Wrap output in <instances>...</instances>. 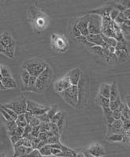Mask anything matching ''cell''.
<instances>
[{
  "instance_id": "6da1fadb",
  "label": "cell",
  "mask_w": 130,
  "mask_h": 157,
  "mask_svg": "<svg viewBox=\"0 0 130 157\" xmlns=\"http://www.w3.org/2000/svg\"><path fill=\"white\" fill-rule=\"evenodd\" d=\"M16 51V42L10 34L3 32L0 35V53L9 59H13Z\"/></svg>"
},
{
  "instance_id": "7a4b0ae2",
  "label": "cell",
  "mask_w": 130,
  "mask_h": 157,
  "mask_svg": "<svg viewBox=\"0 0 130 157\" xmlns=\"http://www.w3.org/2000/svg\"><path fill=\"white\" fill-rule=\"evenodd\" d=\"M52 75H53L52 70L51 69L49 66L47 65V67L43 71V72L40 74L39 76L37 77L34 92L41 93V92H45V90L48 88L50 83H51Z\"/></svg>"
},
{
  "instance_id": "3957f363",
  "label": "cell",
  "mask_w": 130,
  "mask_h": 157,
  "mask_svg": "<svg viewBox=\"0 0 130 157\" xmlns=\"http://www.w3.org/2000/svg\"><path fill=\"white\" fill-rule=\"evenodd\" d=\"M78 88V103L76 108H84L86 105L89 97V81L87 76H81L77 84Z\"/></svg>"
},
{
  "instance_id": "277c9868",
  "label": "cell",
  "mask_w": 130,
  "mask_h": 157,
  "mask_svg": "<svg viewBox=\"0 0 130 157\" xmlns=\"http://www.w3.org/2000/svg\"><path fill=\"white\" fill-rule=\"evenodd\" d=\"M47 67V64L45 61L39 58H34V59H30L24 63L23 69H25L30 74L31 76L38 77L43 71Z\"/></svg>"
},
{
  "instance_id": "5b68a950",
  "label": "cell",
  "mask_w": 130,
  "mask_h": 157,
  "mask_svg": "<svg viewBox=\"0 0 130 157\" xmlns=\"http://www.w3.org/2000/svg\"><path fill=\"white\" fill-rule=\"evenodd\" d=\"M64 100L72 107H76L78 103V88L77 85H71L68 88L60 92Z\"/></svg>"
},
{
  "instance_id": "8992f818",
  "label": "cell",
  "mask_w": 130,
  "mask_h": 157,
  "mask_svg": "<svg viewBox=\"0 0 130 157\" xmlns=\"http://www.w3.org/2000/svg\"><path fill=\"white\" fill-rule=\"evenodd\" d=\"M3 105L13 110L17 114L24 113L27 108V100L24 96H20L13 99L9 103L4 104Z\"/></svg>"
},
{
  "instance_id": "52a82bcc",
  "label": "cell",
  "mask_w": 130,
  "mask_h": 157,
  "mask_svg": "<svg viewBox=\"0 0 130 157\" xmlns=\"http://www.w3.org/2000/svg\"><path fill=\"white\" fill-rule=\"evenodd\" d=\"M48 109H49V107L48 106L38 104L32 100H27L26 111L29 112L30 113L33 114L34 116H38L44 113H46L48 110Z\"/></svg>"
},
{
  "instance_id": "ba28073f",
  "label": "cell",
  "mask_w": 130,
  "mask_h": 157,
  "mask_svg": "<svg viewBox=\"0 0 130 157\" xmlns=\"http://www.w3.org/2000/svg\"><path fill=\"white\" fill-rule=\"evenodd\" d=\"M88 32L89 34H101V20L100 17L96 15L89 16L88 21Z\"/></svg>"
},
{
  "instance_id": "9c48e42d",
  "label": "cell",
  "mask_w": 130,
  "mask_h": 157,
  "mask_svg": "<svg viewBox=\"0 0 130 157\" xmlns=\"http://www.w3.org/2000/svg\"><path fill=\"white\" fill-rule=\"evenodd\" d=\"M88 21H89V16H85L84 17H81L76 24V26L80 31L81 35H83V36H87V35H89Z\"/></svg>"
},
{
  "instance_id": "30bf717a",
  "label": "cell",
  "mask_w": 130,
  "mask_h": 157,
  "mask_svg": "<svg viewBox=\"0 0 130 157\" xmlns=\"http://www.w3.org/2000/svg\"><path fill=\"white\" fill-rule=\"evenodd\" d=\"M86 38H87L88 42L94 44V45H98V46H101L103 48L108 46L104 42L101 34H89V35L86 36Z\"/></svg>"
},
{
  "instance_id": "8fae6325",
  "label": "cell",
  "mask_w": 130,
  "mask_h": 157,
  "mask_svg": "<svg viewBox=\"0 0 130 157\" xmlns=\"http://www.w3.org/2000/svg\"><path fill=\"white\" fill-rule=\"evenodd\" d=\"M81 76H82V71L80 68H75L69 73H68V74L66 75V77L70 81L71 85H77Z\"/></svg>"
},
{
  "instance_id": "7c38bea8",
  "label": "cell",
  "mask_w": 130,
  "mask_h": 157,
  "mask_svg": "<svg viewBox=\"0 0 130 157\" xmlns=\"http://www.w3.org/2000/svg\"><path fill=\"white\" fill-rule=\"evenodd\" d=\"M87 150L92 156L99 157L105 155V149L99 143H94L91 145Z\"/></svg>"
},
{
  "instance_id": "4fadbf2b",
  "label": "cell",
  "mask_w": 130,
  "mask_h": 157,
  "mask_svg": "<svg viewBox=\"0 0 130 157\" xmlns=\"http://www.w3.org/2000/svg\"><path fill=\"white\" fill-rule=\"evenodd\" d=\"M70 85V81H69V78L65 76L63 78H62V79L58 80V81L55 83L54 88H55V90L57 92L60 93L61 92H62V91H64L65 89L68 88Z\"/></svg>"
},
{
  "instance_id": "5bb4252c",
  "label": "cell",
  "mask_w": 130,
  "mask_h": 157,
  "mask_svg": "<svg viewBox=\"0 0 130 157\" xmlns=\"http://www.w3.org/2000/svg\"><path fill=\"white\" fill-rule=\"evenodd\" d=\"M52 42H53L54 45H55L57 50L63 52L66 48L67 42L61 36H58V35H52Z\"/></svg>"
},
{
  "instance_id": "9a60e30c",
  "label": "cell",
  "mask_w": 130,
  "mask_h": 157,
  "mask_svg": "<svg viewBox=\"0 0 130 157\" xmlns=\"http://www.w3.org/2000/svg\"><path fill=\"white\" fill-rule=\"evenodd\" d=\"M33 150L32 147H26L24 145H20L17 148H14L13 156H23L28 155V154Z\"/></svg>"
},
{
  "instance_id": "2e32d148",
  "label": "cell",
  "mask_w": 130,
  "mask_h": 157,
  "mask_svg": "<svg viewBox=\"0 0 130 157\" xmlns=\"http://www.w3.org/2000/svg\"><path fill=\"white\" fill-rule=\"evenodd\" d=\"M121 31L126 42H129V19H126L120 25Z\"/></svg>"
},
{
  "instance_id": "e0dca14e",
  "label": "cell",
  "mask_w": 130,
  "mask_h": 157,
  "mask_svg": "<svg viewBox=\"0 0 130 157\" xmlns=\"http://www.w3.org/2000/svg\"><path fill=\"white\" fill-rule=\"evenodd\" d=\"M113 6H102L100 7L99 9L94 10L90 12V13H95L98 14V15H101L102 17H105V16H109L110 11L112 10Z\"/></svg>"
},
{
  "instance_id": "ac0fdd59",
  "label": "cell",
  "mask_w": 130,
  "mask_h": 157,
  "mask_svg": "<svg viewBox=\"0 0 130 157\" xmlns=\"http://www.w3.org/2000/svg\"><path fill=\"white\" fill-rule=\"evenodd\" d=\"M2 82L6 89H13V88H17V83L12 77L3 78L2 80Z\"/></svg>"
},
{
  "instance_id": "d6986e66",
  "label": "cell",
  "mask_w": 130,
  "mask_h": 157,
  "mask_svg": "<svg viewBox=\"0 0 130 157\" xmlns=\"http://www.w3.org/2000/svg\"><path fill=\"white\" fill-rule=\"evenodd\" d=\"M95 102L98 104V105L102 107L103 108H108L109 107L110 104V100L108 98H105V97L102 96V95H99L98 94V96L96 97V99H95Z\"/></svg>"
},
{
  "instance_id": "ffe728a7",
  "label": "cell",
  "mask_w": 130,
  "mask_h": 157,
  "mask_svg": "<svg viewBox=\"0 0 130 157\" xmlns=\"http://www.w3.org/2000/svg\"><path fill=\"white\" fill-rule=\"evenodd\" d=\"M110 90H111V85H108L107 83H102L100 86L99 93L98 94L105 97V98H109Z\"/></svg>"
},
{
  "instance_id": "44dd1931",
  "label": "cell",
  "mask_w": 130,
  "mask_h": 157,
  "mask_svg": "<svg viewBox=\"0 0 130 157\" xmlns=\"http://www.w3.org/2000/svg\"><path fill=\"white\" fill-rule=\"evenodd\" d=\"M103 113H104V117H105V120L107 125L111 124L114 120H115L113 117V115H112V110L110 109L109 107L103 108Z\"/></svg>"
},
{
  "instance_id": "7402d4cb",
  "label": "cell",
  "mask_w": 130,
  "mask_h": 157,
  "mask_svg": "<svg viewBox=\"0 0 130 157\" xmlns=\"http://www.w3.org/2000/svg\"><path fill=\"white\" fill-rule=\"evenodd\" d=\"M119 97V92H118V88L117 86V84L114 82L112 85H111V90H110V96L109 100L114 101L116 98Z\"/></svg>"
},
{
  "instance_id": "603a6c76",
  "label": "cell",
  "mask_w": 130,
  "mask_h": 157,
  "mask_svg": "<svg viewBox=\"0 0 130 157\" xmlns=\"http://www.w3.org/2000/svg\"><path fill=\"white\" fill-rule=\"evenodd\" d=\"M5 122L6 124L7 129H8L9 135H10V136H13V135H15L16 128L17 127V124H16V121L14 120H12V121H6L5 120Z\"/></svg>"
},
{
  "instance_id": "cb8c5ba5",
  "label": "cell",
  "mask_w": 130,
  "mask_h": 157,
  "mask_svg": "<svg viewBox=\"0 0 130 157\" xmlns=\"http://www.w3.org/2000/svg\"><path fill=\"white\" fill-rule=\"evenodd\" d=\"M123 134L122 133L111 134V135H110L109 136L106 138V140L110 142H122V138H123Z\"/></svg>"
},
{
  "instance_id": "d4e9b609",
  "label": "cell",
  "mask_w": 130,
  "mask_h": 157,
  "mask_svg": "<svg viewBox=\"0 0 130 157\" xmlns=\"http://www.w3.org/2000/svg\"><path fill=\"white\" fill-rule=\"evenodd\" d=\"M115 54L117 56V58H118V61L121 62V61L125 60L128 58V52L124 50H120V49H115Z\"/></svg>"
},
{
  "instance_id": "484cf974",
  "label": "cell",
  "mask_w": 130,
  "mask_h": 157,
  "mask_svg": "<svg viewBox=\"0 0 130 157\" xmlns=\"http://www.w3.org/2000/svg\"><path fill=\"white\" fill-rule=\"evenodd\" d=\"M15 121H16V124H17V125L18 127H23V128H24L26 125L28 124V123H27V121H26L24 113L18 114V115H17V120H16Z\"/></svg>"
},
{
  "instance_id": "4316f807",
  "label": "cell",
  "mask_w": 130,
  "mask_h": 157,
  "mask_svg": "<svg viewBox=\"0 0 130 157\" xmlns=\"http://www.w3.org/2000/svg\"><path fill=\"white\" fill-rule=\"evenodd\" d=\"M101 36H102L103 40H104V42H105V44H106L107 45H108V46L115 47V45H116V43H117V41L115 39V38L105 36V35H103L102 33H101Z\"/></svg>"
},
{
  "instance_id": "83f0119b",
  "label": "cell",
  "mask_w": 130,
  "mask_h": 157,
  "mask_svg": "<svg viewBox=\"0 0 130 157\" xmlns=\"http://www.w3.org/2000/svg\"><path fill=\"white\" fill-rule=\"evenodd\" d=\"M51 145L50 144H47V145H44L43 147H41L39 149L40 152H41V155H45V156H49L51 155Z\"/></svg>"
},
{
  "instance_id": "f1b7e54d",
  "label": "cell",
  "mask_w": 130,
  "mask_h": 157,
  "mask_svg": "<svg viewBox=\"0 0 130 157\" xmlns=\"http://www.w3.org/2000/svg\"><path fill=\"white\" fill-rule=\"evenodd\" d=\"M30 77H31V75H30L29 73L26 71L25 69H23L22 68V71H21V80H22V82L25 85V87L28 85Z\"/></svg>"
},
{
  "instance_id": "f546056e",
  "label": "cell",
  "mask_w": 130,
  "mask_h": 157,
  "mask_svg": "<svg viewBox=\"0 0 130 157\" xmlns=\"http://www.w3.org/2000/svg\"><path fill=\"white\" fill-rule=\"evenodd\" d=\"M122 101H121V98L120 97H118V98H116L115 100L114 101H110V104H109V108L111 110H115V109H118V107H119L120 104L122 103Z\"/></svg>"
},
{
  "instance_id": "4dcf8cb0",
  "label": "cell",
  "mask_w": 130,
  "mask_h": 157,
  "mask_svg": "<svg viewBox=\"0 0 130 157\" xmlns=\"http://www.w3.org/2000/svg\"><path fill=\"white\" fill-rule=\"evenodd\" d=\"M58 111V106H57V105H52L51 107H49L48 110L47 111V115H48V118L50 119V121H51V118L53 117V116L55 115V114Z\"/></svg>"
},
{
  "instance_id": "1f68e13d",
  "label": "cell",
  "mask_w": 130,
  "mask_h": 157,
  "mask_svg": "<svg viewBox=\"0 0 130 157\" xmlns=\"http://www.w3.org/2000/svg\"><path fill=\"white\" fill-rule=\"evenodd\" d=\"M115 49H120V50L128 52L127 42H117L116 45H115Z\"/></svg>"
},
{
  "instance_id": "d6a6232c",
  "label": "cell",
  "mask_w": 130,
  "mask_h": 157,
  "mask_svg": "<svg viewBox=\"0 0 130 157\" xmlns=\"http://www.w3.org/2000/svg\"><path fill=\"white\" fill-rule=\"evenodd\" d=\"M49 126H50V131L54 134V135H56V136H60L59 131H58V128L56 124L55 123H52L50 121L49 122Z\"/></svg>"
},
{
  "instance_id": "836d02e7",
  "label": "cell",
  "mask_w": 130,
  "mask_h": 157,
  "mask_svg": "<svg viewBox=\"0 0 130 157\" xmlns=\"http://www.w3.org/2000/svg\"><path fill=\"white\" fill-rule=\"evenodd\" d=\"M62 117H63V112H62V111H58V112H57L53 116V117L51 118V121H50L52 123H55V124H56V123L58 122V121H60V120L62 119Z\"/></svg>"
},
{
  "instance_id": "e575fe53",
  "label": "cell",
  "mask_w": 130,
  "mask_h": 157,
  "mask_svg": "<svg viewBox=\"0 0 130 157\" xmlns=\"http://www.w3.org/2000/svg\"><path fill=\"white\" fill-rule=\"evenodd\" d=\"M126 19H127V18L125 17V16H124L123 13L120 12L119 14L118 15V17H116V19H115L114 21H115L116 24H118V25H121V24H122V23H123L124 21H125Z\"/></svg>"
},
{
  "instance_id": "d590c367",
  "label": "cell",
  "mask_w": 130,
  "mask_h": 157,
  "mask_svg": "<svg viewBox=\"0 0 130 157\" xmlns=\"http://www.w3.org/2000/svg\"><path fill=\"white\" fill-rule=\"evenodd\" d=\"M0 106L2 107V108H3V109H5V110L6 111L7 113H8L9 115L11 117H12L13 119L14 120V121H16V120H17V115H18V114H17V113L14 112V111H13V110H12V109H9V108H7V107L4 106L3 105H0Z\"/></svg>"
},
{
  "instance_id": "8d00e7d4",
  "label": "cell",
  "mask_w": 130,
  "mask_h": 157,
  "mask_svg": "<svg viewBox=\"0 0 130 157\" xmlns=\"http://www.w3.org/2000/svg\"><path fill=\"white\" fill-rule=\"evenodd\" d=\"M59 137L60 136H56V135H52V136L49 137L47 139V142H48V144H55V143H61L59 141Z\"/></svg>"
},
{
  "instance_id": "74e56055",
  "label": "cell",
  "mask_w": 130,
  "mask_h": 157,
  "mask_svg": "<svg viewBox=\"0 0 130 157\" xmlns=\"http://www.w3.org/2000/svg\"><path fill=\"white\" fill-rule=\"evenodd\" d=\"M0 74H2V76L3 78H10V77H12L10 71H9L8 68L3 67V66H1V73Z\"/></svg>"
},
{
  "instance_id": "f35d334b",
  "label": "cell",
  "mask_w": 130,
  "mask_h": 157,
  "mask_svg": "<svg viewBox=\"0 0 130 157\" xmlns=\"http://www.w3.org/2000/svg\"><path fill=\"white\" fill-rule=\"evenodd\" d=\"M40 131L41 132H45V131H49L50 126H49V122H41L39 124Z\"/></svg>"
},
{
  "instance_id": "ab89813d",
  "label": "cell",
  "mask_w": 130,
  "mask_h": 157,
  "mask_svg": "<svg viewBox=\"0 0 130 157\" xmlns=\"http://www.w3.org/2000/svg\"><path fill=\"white\" fill-rule=\"evenodd\" d=\"M122 124H123V122H122L121 120L117 119V120H114V121L112 122V124H111V125L113 127V128H116V129H122Z\"/></svg>"
},
{
  "instance_id": "60d3db41",
  "label": "cell",
  "mask_w": 130,
  "mask_h": 157,
  "mask_svg": "<svg viewBox=\"0 0 130 157\" xmlns=\"http://www.w3.org/2000/svg\"><path fill=\"white\" fill-rule=\"evenodd\" d=\"M119 11L117 9H115V8H112L111 11L109 13V17L111 18V21H115L116 19V17H118V15L119 14Z\"/></svg>"
},
{
  "instance_id": "b9f144b4",
  "label": "cell",
  "mask_w": 130,
  "mask_h": 157,
  "mask_svg": "<svg viewBox=\"0 0 130 157\" xmlns=\"http://www.w3.org/2000/svg\"><path fill=\"white\" fill-rule=\"evenodd\" d=\"M0 113L2 114V116L3 117V118L6 120V121H12V120H13L12 117H11L9 115L8 113H7L5 109L1 106H0Z\"/></svg>"
},
{
  "instance_id": "7bdbcfd3",
  "label": "cell",
  "mask_w": 130,
  "mask_h": 157,
  "mask_svg": "<svg viewBox=\"0 0 130 157\" xmlns=\"http://www.w3.org/2000/svg\"><path fill=\"white\" fill-rule=\"evenodd\" d=\"M35 117H37L41 122H50V119L48 118V115H47V112L41 114V115L35 116Z\"/></svg>"
},
{
  "instance_id": "ee69618b",
  "label": "cell",
  "mask_w": 130,
  "mask_h": 157,
  "mask_svg": "<svg viewBox=\"0 0 130 157\" xmlns=\"http://www.w3.org/2000/svg\"><path fill=\"white\" fill-rule=\"evenodd\" d=\"M32 128H33V127L31 126V125H30L29 124H28L26 125V126L24 127V134H23L22 137L25 138V137L28 136V135H29V134H31V131H32Z\"/></svg>"
},
{
  "instance_id": "f6af8a7d",
  "label": "cell",
  "mask_w": 130,
  "mask_h": 157,
  "mask_svg": "<svg viewBox=\"0 0 130 157\" xmlns=\"http://www.w3.org/2000/svg\"><path fill=\"white\" fill-rule=\"evenodd\" d=\"M122 116L124 117L125 119H129V107L128 105H125L124 106V108L122 110Z\"/></svg>"
},
{
  "instance_id": "bcb514c9",
  "label": "cell",
  "mask_w": 130,
  "mask_h": 157,
  "mask_svg": "<svg viewBox=\"0 0 130 157\" xmlns=\"http://www.w3.org/2000/svg\"><path fill=\"white\" fill-rule=\"evenodd\" d=\"M40 132H41V131H40L39 126H35L32 128V131H31V134L33 137H34V138H38Z\"/></svg>"
},
{
  "instance_id": "7dc6e473",
  "label": "cell",
  "mask_w": 130,
  "mask_h": 157,
  "mask_svg": "<svg viewBox=\"0 0 130 157\" xmlns=\"http://www.w3.org/2000/svg\"><path fill=\"white\" fill-rule=\"evenodd\" d=\"M112 115H113V117L115 120L120 119L122 117V111L118 109H115V110L112 111Z\"/></svg>"
},
{
  "instance_id": "c3c4849f",
  "label": "cell",
  "mask_w": 130,
  "mask_h": 157,
  "mask_svg": "<svg viewBox=\"0 0 130 157\" xmlns=\"http://www.w3.org/2000/svg\"><path fill=\"white\" fill-rule=\"evenodd\" d=\"M40 123H41V121H39V119H38L37 117H34V118H33L32 120L31 121V122L29 123V124L31 125L32 127H35V126H39Z\"/></svg>"
},
{
  "instance_id": "681fc988",
  "label": "cell",
  "mask_w": 130,
  "mask_h": 157,
  "mask_svg": "<svg viewBox=\"0 0 130 157\" xmlns=\"http://www.w3.org/2000/svg\"><path fill=\"white\" fill-rule=\"evenodd\" d=\"M29 156H41V154L40 152L39 149L38 148H33V150L28 154Z\"/></svg>"
},
{
  "instance_id": "f907efd6",
  "label": "cell",
  "mask_w": 130,
  "mask_h": 157,
  "mask_svg": "<svg viewBox=\"0 0 130 157\" xmlns=\"http://www.w3.org/2000/svg\"><path fill=\"white\" fill-rule=\"evenodd\" d=\"M24 116H25L26 121H27V123H28V124H29V123L31 122V120H32L33 118H34V117H35V116H34V115H33V114L30 113L29 112H27V111H26V112L24 113Z\"/></svg>"
},
{
  "instance_id": "816d5d0a",
  "label": "cell",
  "mask_w": 130,
  "mask_h": 157,
  "mask_svg": "<svg viewBox=\"0 0 130 157\" xmlns=\"http://www.w3.org/2000/svg\"><path fill=\"white\" fill-rule=\"evenodd\" d=\"M40 141L41 140L39 139L38 138H34L32 140H31V147L33 148H37L38 147V145L39 144Z\"/></svg>"
},
{
  "instance_id": "f5cc1de1",
  "label": "cell",
  "mask_w": 130,
  "mask_h": 157,
  "mask_svg": "<svg viewBox=\"0 0 130 157\" xmlns=\"http://www.w3.org/2000/svg\"><path fill=\"white\" fill-rule=\"evenodd\" d=\"M72 35H73L75 38H76V37H79L81 35V33L80 31H79V29L76 28V24L74 25L73 28H72Z\"/></svg>"
},
{
  "instance_id": "db71d44e",
  "label": "cell",
  "mask_w": 130,
  "mask_h": 157,
  "mask_svg": "<svg viewBox=\"0 0 130 157\" xmlns=\"http://www.w3.org/2000/svg\"><path fill=\"white\" fill-rule=\"evenodd\" d=\"M115 2H118V3H120L121 5H122L123 6H125V8H129V0H120V1H116Z\"/></svg>"
},
{
  "instance_id": "11a10c76",
  "label": "cell",
  "mask_w": 130,
  "mask_h": 157,
  "mask_svg": "<svg viewBox=\"0 0 130 157\" xmlns=\"http://www.w3.org/2000/svg\"><path fill=\"white\" fill-rule=\"evenodd\" d=\"M24 128L23 127H17L16 128V135H19V136H22L23 134H24Z\"/></svg>"
},
{
  "instance_id": "9f6ffc18",
  "label": "cell",
  "mask_w": 130,
  "mask_h": 157,
  "mask_svg": "<svg viewBox=\"0 0 130 157\" xmlns=\"http://www.w3.org/2000/svg\"><path fill=\"white\" fill-rule=\"evenodd\" d=\"M23 145L26 147H31V140L23 137Z\"/></svg>"
},
{
  "instance_id": "6f0895ef",
  "label": "cell",
  "mask_w": 130,
  "mask_h": 157,
  "mask_svg": "<svg viewBox=\"0 0 130 157\" xmlns=\"http://www.w3.org/2000/svg\"><path fill=\"white\" fill-rule=\"evenodd\" d=\"M21 138H22V136H19V135H13V136H10V140H11V142H12L13 145L14 144L17 142V141H19Z\"/></svg>"
},
{
  "instance_id": "680465c9",
  "label": "cell",
  "mask_w": 130,
  "mask_h": 157,
  "mask_svg": "<svg viewBox=\"0 0 130 157\" xmlns=\"http://www.w3.org/2000/svg\"><path fill=\"white\" fill-rule=\"evenodd\" d=\"M38 138H39L40 140H47L48 139V135L46 134V131L45 132H40L39 135H38Z\"/></svg>"
},
{
  "instance_id": "91938a15",
  "label": "cell",
  "mask_w": 130,
  "mask_h": 157,
  "mask_svg": "<svg viewBox=\"0 0 130 157\" xmlns=\"http://www.w3.org/2000/svg\"><path fill=\"white\" fill-rule=\"evenodd\" d=\"M61 151H62L61 149H59V148H51V155H56V156L58 153H60V152H61Z\"/></svg>"
},
{
  "instance_id": "94428289",
  "label": "cell",
  "mask_w": 130,
  "mask_h": 157,
  "mask_svg": "<svg viewBox=\"0 0 130 157\" xmlns=\"http://www.w3.org/2000/svg\"><path fill=\"white\" fill-rule=\"evenodd\" d=\"M122 13H123L124 16H125L127 19H129V17H130V9L129 8H128V9H125Z\"/></svg>"
},
{
  "instance_id": "6125c7cd",
  "label": "cell",
  "mask_w": 130,
  "mask_h": 157,
  "mask_svg": "<svg viewBox=\"0 0 130 157\" xmlns=\"http://www.w3.org/2000/svg\"><path fill=\"white\" fill-rule=\"evenodd\" d=\"M108 51H109L111 53H115V47L114 46H108Z\"/></svg>"
},
{
  "instance_id": "be15d7a7",
  "label": "cell",
  "mask_w": 130,
  "mask_h": 157,
  "mask_svg": "<svg viewBox=\"0 0 130 157\" xmlns=\"http://www.w3.org/2000/svg\"><path fill=\"white\" fill-rule=\"evenodd\" d=\"M0 89H6L5 87H4L3 85H2V82L1 80H0Z\"/></svg>"
},
{
  "instance_id": "e7e4bbea",
  "label": "cell",
  "mask_w": 130,
  "mask_h": 157,
  "mask_svg": "<svg viewBox=\"0 0 130 157\" xmlns=\"http://www.w3.org/2000/svg\"><path fill=\"white\" fill-rule=\"evenodd\" d=\"M2 78H3V77L2 76V74H0V80H1V81H2Z\"/></svg>"
},
{
  "instance_id": "03108f58",
  "label": "cell",
  "mask_w": 130,
  "mask_h": 157,
  "mask_svg": "<svg viewBox=\"0 0 130 157\" xmlns=\"http://www.w3.org/2000/svg\"><path fill=\"white\" fill-rule=\"evenodd\" d=\"M4 1H6V0H0V2H4Z\"/></svg>"
},
{
  "instance_id": "003e7915",
  "label": "cell",
  "mask_w": 130,
  "mask_h": 157,
  "mask_svg": "<svg viewBox=\"0 0 130 157\" xmlns=\"http://www.w3.org/2000/svg\"><path fill=\"white\" fill-rule=\"evenodd\" d=\"M0 73H1V66H0Z\"/></svg>"
}]
</instances>
